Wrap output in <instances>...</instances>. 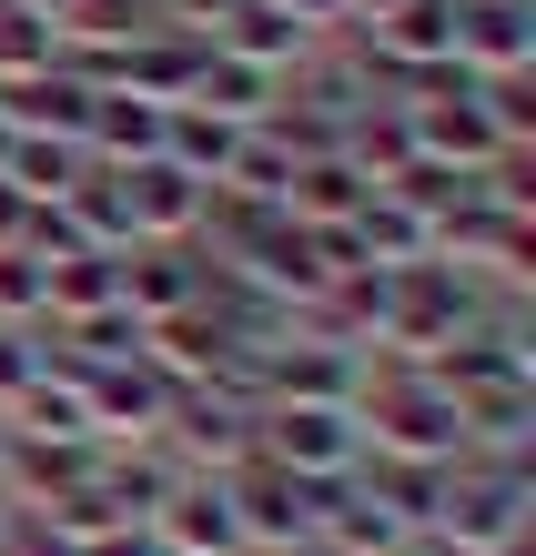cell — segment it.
Listing matches in <instances>:
<instances>
[{"mask_svg": "<svg viewBox=\"0 0 536 556\" xmlns=\"http://www.w3.org/2000/svg\"><path fill=\"white\" fill-rule=\"evenodd\" d=\"M122 304L142 314V324L203 304V253H192V243H132L122 253Z\"/></svg>", "mask_w": 536, "mask_h": 556, "instance_id": "obj_10", "label": "cell"}, {"mask_svg": "<svg viewBox=\"0 0 536 556\" xmlns=\"http://www.w3.org/2000/svg\"><path fill=\"white\" fill-rule=\"evenodd\" d=\"M263 455L284 476H354L364 466V425L345 405H263Z\"/></svg>", "mask_w": 536, "mask_h": 556, "instance_id": "obj_3", "label": "cell"}, {"mask_svg": "<svg viewBox=\"0 0 536 556\" xmlns=\"http://www.w3.org/2000/svg\"><path fill=\"white\" fill-rule=\"evenodd\" d=\"M476 102H486V122H496V142H536V72H507V81H486Z\"/></svg>", "mask_w": 536, "mask_h": 556, "instance_id": "obj_24", "label": "cell"}, {"mask_svg": "<svg viewBox=\"0 0 536 556\" xmlns=\"http://www.w3.org/2000/svg\"><path fill=\"white\" fill-rule=\"evenodd\" d=\"M233 142H244V132H233L223 112H203V102H173V112H162V142H152V152L173 162V173H192V182H223Z\"/></svg>", "mask_w": 536, "mask_h": 556, "instance_id": "obj_17", "label": "cell"}, {"mask_svg": "<svg viewBox=\"0 0 536 556\" xmlns=\"http://www.w3.org/2000/svg\"><path fill=\"white\" fill-rule=\"evenodd\" d=\"M0 435H11V425H0Z\"/></svg>", "mask_w": 536, "mask_h": 556, "instance_id": "obj_32", "label": "cell"}, {"mask_svg": "<svg viewBox=\"0 0 536 556\" xmlns=\"http://www.w3.org/2000/svg\"><path fill=\"white\" fill-rule=\"evenodd\" d=\"M91 476H102V445L91 435H30V425L0 435V506H51Z\"/></svg>", "mask_w": 536, "mask_h": 556, "instance_id": "obj_4", "label": "cell"}, {"mask_svg": "<svg viewBox=\"0 0 536 556\" xmlns=\"http://www.w3.org/2000/svg\"><path fill=\"white\" fill-rule=\"evenodd\" d=\"M0 536H11V506H0Z\"/></svg>", "mask_w": 536, "mask_h": 556, "instance_id": "obj_31", "label": "cell"}, {"mask_svg": "<svg viewBox=\"0 0 536 556\" xmlns=\"http://www.w3.org/2000/svg\"><path fill=\"white\" fill-rule=\"evenodd\" d=\"M112 304H122V264H112V253L51 264V324H82V314H112Z\"/></svg>", "mask_w": 536, "mask_h": 556, "instance_id": "obj_20", "label": "cell"}, {"mask_svg": "<svg viewBox=\"0 0 536 556\" xmlns=\"http://www.w3.org/2000/svg\"><path fill=\"white\" fill-rule=\"evenodd\" d=\"M0 324H51V264L0 243Z\"/></svg>", "mask_w": 536, "mask_h": 556, "instance_id": "obj_22", "label": "cell"}, {"mask_svg": "<svg viewBox=\"0 0 536 556\" xmlns=\"http://www.w3.org/2000/svg\"><path fill=\"white\" fill-rule=\"evenodd\" d=\"M364 192H375V173H364L354 152H324V162H294L284 213H294V223H354V213H364Z\"/></svg>", "mask_w": 536, "mask_h": 556, "instance_id": "obj_16", "label": "cell"}, {"mask_svg": "<svg viewBox=\"0 0 536 556\" xmlns=\"http://www.w3.org/2000/svg\"><path fill=\"white\" fill-rule=\"evenodd\" d=\"M203 61H213V30H173V21H142L132 30V51H122V91H142V102H192V81H203Z\"/></svg>", "mask_w": 536, "mask_h": 556, "instance_id": "obj_7", "label": "cell"}, {"mask_svg": "<svg viewBox=\"0 0 536 556\" xmlns=\"http://www.w3.org/2000/svg\"><path fill=\"white\" fill-rule=\"evenodd\" d=\"M21 223H30V203H21L11 182H0V243H21Z\"/></svg>", "mask_w": 536, "mask_h": 556, "instance_id": "obj_28", "label": "cell"}, {"mask_svg": "<svg viewBox=\"0 0 536 556\" xmlns=\"http://www.w3.org/2000/svg\"><path fill=\"white\" fill-rule=\"evenodd\" d=\"M274 11H294L314 41H345V30H354V0H274Z\"/></svg>", "mask_w": 536, "mask_h": 556, "instance_id": "obj_25", "label": "cell"}, {"mask_svg": "<svg viewBox=\"0 0 536 556\" xmlns=\"http://www.w3.org/2000/svg\"><path fill=\"white\" fill-rule=\"evenodd\" d=\"M456 61L476 81L536 72V0H456Z\"/></svg>", "mask_w": 536, "mask_h": 556, "instance_id": "obj_5", "label": "cell"}, {"mask_svg": "<svg viewBox=\"0 0 536 556\" xmlns=\"http://www.w3.org/2000/svg\"><path fill=\"white\" fill-rule=\"evenodd\" d=\"M122 192H132V223H142V243H192V233H203V203H213V182L173 173L162 152H152V162H132Z\"/></svg>", "mask_w": 536, "mask_h": 556, "instance_id": "obj_9", "label": "cell"}, {"mask_svg": "<svg viewBox=\"0 0 536 556\" xmlns=\"http://www.w3.org/2000/svg\"><path fill=\"white\" fill-rule=\"evenodd\" d=\"M0 556H72V546H61L41 516H21V506H11V536H0Z\"/></svg>", "mask_w": 536, "mask_h": 556, "instance_id": "obj_26", "label": "cell"}, {"mask_svg": "<svg viewBox=\"0 0 536 556\" xmlns=\"http://www.w3.org/2000/svg\"><path fill=\"white\" fill-rule=\"evenodd\" d=\"M51 375V324H0V425L21 415V395Z\"/></svg>", "mask_w": 536, "mask_h": 556, "instance_id": "obj_21", "label": "cell"}, {"mask_svg": "<svg viewBox=\"0 0 536 556\" xmlns=\"http://www.w3.org/2000/svg\"><path fill=\"white\" fill-rule=\"evenodd\" d=\"M152 536H162V556H244V527H233L223 476H183L173 496L152 506Z\"/></svg>", "mask_w": 536, "mask_h": 556, "instance_id": "obj_8", "label": "cell"}, {"mask_svg": "<svg viewBox=\"0 0 536 556\" xmlns=\"http://www.w3.org/2000/svg\"><path fill=\"white\" fill-rule=\"evenodd\" d=\"M213 51L263 61V72H294V61L314 51V30L294 21V11H274V0H244V11H223V21H213Z\"/></svg>", "mask_w": 536, "mask_h": 556, "instance_id": "obj_13", "label": "cell"}, {"mask_svg": "<svg viewBox=\"0 0 536 556\" xmlns=\"http://www.w3.org/2000/svg\"><path fill=\"white\" fill-rule=\"evenodd\" d=\"M385 11H395V0H354V30H364V21H385Z\"/></svg>", "mask_w": 536, "mask_h": 556, "instance_id": "obj_29", "label": "cell"}, {"mask_svg": "<svg viewBox=\"0 0 536 556\" xmlns=\"http://www.w3.org/2000/svg\"><path fill=\"white\" fill-rule=\"evenodd\" d=\"M354 243H364V264H385V274H406V264H425L435 253V213H415L406 192H364V213H354Z\"/></svg>", "mask_w": 536, "mask_h": 556, "instance_id": "obj_12", "label": "cell"}, {"mask_svg": "<svg viewBox=\"0 0 536 556\" xmlns=\"http://www.w3.org/2000/svg\"><path fill=\"white\" fill-rule=\"evenodd\" d=\"M152 142H162V102H142V91H102V102H91L82 152L102 162V173H132V162H152Z\"/></svg>", "mask_w": 536, "mask_h": 556, "instance_id": "obj_14", "label": "cell"}, {"mask_svg": "<svg viewBox=\"0 0 536 556\" xmlns=\"http://www.w3.org/2000/svg\"><path fill=\"white\" fill-rule=\"evenodd\" d=\"M61 223H72V243L82 253H122L142 243V223H132V192H122V173H102V162H82V182L61 192Z\"/></svg>", "mask_w": 536, "mask_h": 556, "instance_id": "obj_11", "label": "cell"}, {"mask_svg": "<svg viewBox=\"0 0 536 556\" xmlns=\"http://www.w3.org/2000/svg\"><path fill=\"white\" fill-rule=\"evenodd\" d=\"M364 384H375V354H354V344H314V334H294L274 354V405H364Z\"/></svg>", "mask_w": 536, "mask_h": 556, "instance_id": "obj_6", "label": "cell"}, {"mask_svg": "<svg viewBox=\"0 0 536 556\" xmlns=\"http://www.w3.org/2000/svg\"><path fill=\"white\" fill-rule=\"evenodd\" d=\"M406 556H456V546H435V536H415V546H406Z\"/></svg>", "mask_w": 536, "mask_h": 556, "instance_id": "obj_30", "label": "cell"}, {"mask_svg": "<svg viewBox=\"0 0 536 556\" xmlns=\"http://www.w3.org/2000/svg\"><path fill=\"white\" fill-rule=\"evenodd\" d=\"M425 536L456 546V556L526 546L536 536V455H465L456 485H446V516H435Z\"/></svg>", "mask_w": 536, "mask_h": 556, "instance_id": "obj_1", "label": "cell"}, {"mask_svg": "<svg viewBox=\"0 0 536 556\" xmlns=\"http://www.w3.org/2000/svg\"><path fill=\"white\" fill-rule=\"evenodd\" d=\"M82 556H162V536L152 527H112L102 546H82Z\"/></svg>", "mask_w": 536, "mask_h": 556, "instance_id": "obj_27", "label": "cell"}, {"mask_svg": "<svg viewBox=\"0 0 536 556\" xmlns=\"http://www.w3.org/2000/svg\"><path fill=\"white\" fill-rule=\"evenodd\" d=\"M82 142H41V132H11V162H0V182L21 192V203H61V192L82 182Z\"/></svg>", "mask_w": 536, "mask_h": 556, "instance_id": "obj_19", "label": "cell"}, {"mask_svg": "<svg viewBox=\"0 0 536 556\" xmlns=\"http://www.w3.org/2000/svg\"><path fill=\"white\" fill-rule=\"evenodd\" d=\"M30 72H51V21L0 0V81H30Z\"/></svg>", "mask_w": 536, "mask_h": 556, "instance_id": "obj_23", "label": "cell"}, {"mask_svg": "<svg viewBox=\"0 0 536 556\" xmlns=\"http://www.w3.org/2000/svg\"><path fill=\"white\" fill-rule=\"evenodd\" d=\"M364 455H425V466H465V405L435 384L425 365H375L364 384Z\"/></svg>", "mask_w": 536, "mask_h": 556, "instance_id": "obj_2", "label": "cell"}, {"mask_svg": "<svg viewBox=\"0 0 536 556\" xmlns=\"http://www.w3.org/2000/svg\"><path fill=\"white\" fill-rule=\"evenodd\" d=\"M364 485L406 516V527L425 536L435 516H446V485H456V466H425V455H364Z\"/></svg>", "mask_w": 536, "mask_h": 556, "instance_id": "obj_18", "label": "cell"}, {"mask_svg": "<svg viewBox=\"0 0 536 556\" xmlns=\"http://www.w3.org/2000/svg\"><path fill=\"white\" fill-rule=\"evenodd\" d=\"M192 102H203V112H223L233 132H253V122H274V102H284V72L213 51V61H203V81H192Z\"/></svg>", "mask_w": 536, "mask_h": 556, "instance_id": "obj_15", "label": "cell"}]
</instances>
